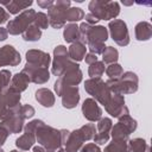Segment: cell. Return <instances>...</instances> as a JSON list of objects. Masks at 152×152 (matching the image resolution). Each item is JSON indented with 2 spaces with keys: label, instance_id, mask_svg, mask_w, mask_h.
<instances>
[{
  "label": "cell",
  "instance_id": "5bb4252c",
  "mask_svg": "<svg viewBox=\"0 0 152 152\" xmlns=\"http://www.w3.org/2000/svg\"><path fill=\"white\" fill-rule=\"evenodd\" d=\"M104 109L108 114H110L114 118H119L121 115L129 114L128 108L125 104V97L120 94H112L108 103L104 106Z\"/></svg>",
  "mask_w": 152,
  "mask_h": 152
},
{
  "label": "cell",
  "instance_id": "d6a6232c",
  "mask_svg": "<svg viewBox=\"0 0 152 152\" xmlns=\"http://www.w3.org/2000/svg\"><path fill=\"white\" fill-rule=\"evenodd\" d=\"M103 152H131L127 146V141H120V140H113L109 142Z\"/></svg>",
  "mask_w": 152,
  "mask_h": 152
},
{
  "label": "cell",
  "instance_id": "30bf717a",
  "mask_svg": "<svg viewBox=\"0 0 152 152\" xmlns=\"http://www.w3.org/2000/svg\"><path fill=\"white\" fill-rule=\"evenodd\" d=\"M71 2L69 0H57L53 1L52 6L48 8V18H49V25H51L53 28L58 30L62 28L65 25V12L70 7Z\"/></svg>",
  "mask_w": 152,
  "mask_h": 152
},
{
  "label": "cell",
  "instance_id": "4dcf8cb0",
  "mask_svg": "<svg viewBox=\"0 0 152 152\" xmlns=\"http://www.w3.org/2000/svg\"><path fill=\"white\" fill-rule=\"evenodd\" d=\"M119 59V51L113 46H106L104 51L102 52V62L106 64L116 63Z\"/></svg>",
  "mask_w": 152,
  "mask_h": 152
},
{
  "label": "cell",
  "instance_id": "7c38bea8",
  "mask_svg": "<svg viewBox=\"0 0 152 152\" xmlns=\"http://www.w3.org/2000/svg\"><path fill=\"white\" fill-rule=\"evenodd\" d=\"M108 30L112 39L120 46H126L129 44V33L127 24L121 19H113L108 24Z\"/></svg>",
  "mask_w": 152,
  "mask_h": 152
},
{
  "label": "cell",
  "instance_id": "b9f144b4",
  "mask_svg": "<svg viewBox=\"0 0 152 152\" xmlns=\"http://www.w3.org/2000/svg\"><path fill=\"white\" fill-rule=\"evenodd\" d=\"M84 19H86L84 23H87L88 25H95V24L99 21V19H97L96 17H94L93 14H90V13L84 14Z\"/></svg>",
  "mask_w": 152,
  "mask_h": 152
},
{
  "label": "cell",
  "instance_id": "e0dca14e",
  "mask_svg": "<svg viewBox=\"0 0 152 152\" xmlns=\"http://www.w3.org/2000/svg\"><path fill=\"white\" fill-rule=\"evenodd\" d=\"M20 61V53L13 45L6 44L0 48V66H17Z\"/></svg>",
  "mask_w": 152,
  "mask_h": 152
},
{
  "label": "cell",
  "instance_id": "9c48e42d",
  "mask_svg": "<svg viewBox=\"0 0 152 152\" xmlns=\"http://www.w3.org/2000/svg\"><path fill=\"white\" fill-rule=\"evenodd\" d=\"M34 17H36V11L30 8V10H25L24 12L19 13V15H17L15 18L11 19L7 23L6 30L12 36H17V34H23V32L33 24L34 21Z\"/></svg>",
  "mask_w": 152,
  "mask_h": 152
},
{
  "label": "cell",
  "instance_id": "8992f818",
  "mask_svg": "<svg viewBox=\"0 0 152 152\" xmlns=\"http://www.w3.org/2000/svg\"><path fill=\"white\" fill-rule=\"evenodd\" d=\"M83 78V74L80 69V65L77 63H75L74 65H71L69 69H66L64 71V74L57 78V81L53 84V89L57 96H61L63 89L65 87H74V86H78L82 82Z\"/></svg>",
  "mask_w": 152,
  "mask_h": 152
},
{
  "label": "cell",
  "instance_id": "f6af8a7d",
  "mask_svg": "<svg viewBox=\"0 0 152 152\" xmlns=\"http://www.w3.org/2000/svg\"><path fill=\"white\" fill-rule=\"evenodd\" d=\"M7 37H8V32H7L6 27H1L0 26V42L7 39Z\"/></svg>",
  "mask_w": 152,
  "mask_h": 152
},
{
  "label": "cell",
  "instance_id": "7a4b0ae2",
  "mask_svg": "<svg viewBox=\"0 0 152 152\" xmlns=\"http://www.w3.org/2000/svg\"><path fill=\"white\" fill-rule=\"evenodd\" d=\"M106 84L114 94H120V95L133 94L138 90L139 78L135 72L126 71L116 80H107Z\"/></svg>",
  "mask_w": 152,
  "mask_h": 152
},
{
  "label": "cell",
  "instance_id": "9a60e30c",
  "mask_svg": "<svg viewBox=\"0 0 152 152\" xmlns=\"http://www.w3.org/2000/svg\"><path fill=\"white\" fill-rule=\"evenodd\" d=\"M21 71L30 78V82L36 84H44L50 80V72L46 68L36 66L26 63Z\"/></svg>",
  "mask_w": 152,
  "mask_h": 152
},
{
  "label": "cell",
  "instance_id": "ee69618b",
  "mask_svg": "<svg viewBox=\"0 0 152 152\" xmlns=\"http://www.w3.org/2000/svg\"><path fill=\"white\" fill-rule=\"evenodd\" d=\"M84 59H86V63H88L89 65L90 64H93V63H95V62H97V56L96 55H94V53H86V56H84Z\"/></svg>",
  "mask_w": 152,
  "mask_h": 152
},
{
  "label": "cell",
  "instance_id": "681fc988",
  "mask_svg": "<svg viewBox=\"0 0 152 152\" xmlns=\"http://www.w3.org/2000/svg\"><path fill=\"white\" fill-rule=\"evenodd\" d=\"M57 152H66V151H65V148H63V147H61L59 150H57Z\"/></svg>",
  "mask_w": 152,
  "mask_h": 152
},
{
  "label": "cell",
  "instance_id": "f1b7e54d",
  "mask_svg": "<svg viewBox=\"0 0 152 152\" xmlns=\"http://www.w3.org/2000/svg\"><path fill=\"white\" fill-rule=\"evenodd\" d=\"M127 146L131 152H151L150 145L142 138H134L128 140Z\"/></svg>",
  "mask_w": 152,
  "mask_h": 152
},
{
  "label": "cell",
  "instance_id": "ac0fdd59",
  "mask_svg": "<svg viewBox=\"0 0 152 152\" xmlns=\"http://www.w3.org/2000/svg\"><path fill=\"white\" fill-rule=\"evenodd\" d=\"M82 114L88 121L97 122L102 118V109L93 97H88L83 101Z\"/></svg>",
  "mask_w": 152,
  "mask_h": 152
},
{
  "label": "cell",
  "instance_id": "f907efd6",
  "mask_svg": "<svg viewBox=\"0 0 152 152\" xmlns=\"http://www.w3.org/2000/svg\"><path fill=\"white\" fill-rule=\"evenodd\" d=\"M10 152H21V151H17V150H12V151H10Z\"/></svg>",
  "mask_w": 152,
  "mask_h": 152
},
{
  "label": "cell",
  "instance_id": "52a82bcc",
  "mask_svg": "<svg viewBox=\"0 0 152 152\" xmlns=\"http://www.w3.org/2000/svg\"><path fill=\"white\" fill-rule=\"evenodd\" d=\"M86 91L94 97V100L103 106H106L112 96V91L106 84V82L101 78H89L84 82Z\"/></svg>",
  "mask_w": 152,
  "mask_h": 152
},
{
  "label": "cell",
  "instance_id": "3957f363",
  "mask_svg": "<svg viewBox=\"0 0 152 152\" xmlns=\"http://www.w3.org/2000/svg\"><path fill=\"white\" fill-rule=\"evenodd\" d=\"M90 14L99 20H113L120 14V5L118 1L91 0L88 5Z\"/></svg>",
  "mask_w": 152,
  "mask_h": 152
},
{
  "label": "cell",
  "instance_id": "4fadbf2b",
  "mask_svg": "<svg viewBox=\"0 0 152 152\" xmlns=\"http://www.w3.org/2000/svg\"><path fill=\"white\" fill-rule=\"evenodd\" d=\"M19 108L15 109L14 112H12L11 114H8L5 119H2L0 121V126L6 128L10 134L20 133L24 129V121H25V119L21 116V114L19 112Z\"/></svg>",
  "mask_w": 152,
  "mask_h": 152
},
{
  "label": "cell",
  "instance_id": "c3c4849f",
  "mask_svg": "<svg viewBox=\"0 0 152 152\" xmlns=\"http://www.w3.org/2000/svg\"><path fill=\"white\" fill-rule=\"evenodd\" d=\"M122 4H124V5H127V6H129V5H133V1H129V2H126V1H122Z\"/></svg>",
  "mask_w": 152,
  "mask_h": 152
},
{
  "label": "cell",
  "instance_id": "7dc6e473",
  "mask_svg": "<svg viewBox=\"0 0 152 152\" xmlns=\"http://www.w3.org/2000/svg\"><path fill=\"white\" fill-rule=\"evenodd\" d=\"M33 152H46V151L43 146L38 145V146H33Z\"/></svg>",
  "mask_w": 152,
  "mask_h": 152
},
{
  "label": "cell",
  "instance_id": "83f0119b",
  "mask_svg": "<svg viewBox=\"0 0 152 152\" xmlns=\"http://www.w3.org/2000/svg\"><path fill=\"white\" fill-rule=\"evenodd\" d=\"M63 37H64V40H65L66 43H70V44L81 40V36H80L78 26H77L75 23H70V24H68V25L64 27Z\"/></svg>",
  "mask_w": 152,
  "mask_h": 152
},
{
  "label": "cell",
  "instance_id": "603a6c76",
  "mask_svg": "<svg viewBox=\"0 0 152 152\" xmlns=\"http://www.w3.org/2000/svg\"><path fill=\"white\" fill-rule=\"evenodd\" d=\"M34 97H36V100L38 101L39 104H42L43 107H46V108L52 107L55 104V101H56V97H55L53 93L48 88L37 89L36 94H34Z\"/></svg>",
  "mask_w": 152,
  "mask_h": 152
},
{
  "label": "cell",
  "instance_id": "5b68a950",
  "mask_svg": "<svg viewBox=\"0 0 152 152\" xmlns=\"http://www.w3.org/2000/svg\"><path fill=\"white\" fill-rule=\"evenodd\" d=\"M119 121L112 126L110 135L113 140H120V141H128L131 133H133L137 129V120H134L129 114L121 115L118 118Z\"/></svg>",
  "mask_w": 152,
  "mask_h": 152
},
{
  "label": "cell",
  "instance_id": "8d00e7d4",
  "mask_svg": "<svg viewBox=\"0 0 152 152\" xmlns=\"http://www.w3.org/2000/svg\"><path fill=\"white\" fill-rule=\"evenodd\" d=\"M11 78H12V74L10 70H6V69L0 70V91L8 88Z\"/></svg>",
  "mask_w": 152,
  "mask_h": 152
},
{
  "label": "cell",
  "instance_id": "484cf974",
  "mask_svg": "<svg viewBox=\"0 0 152 152\" xmlns=\"http://www.w3.org/2000/svg\"><path fill=\"white\" fill-rule=\"evenodd\" d=\"M135 39L140 42L148 40L152 37V25L148 21H140L134 27Z\"/></svg>",
  "mask_w": 152,
  "mask_h": 152
},
{
  "label": "cell",
  "instance_id": "4316f807",
  "mask_svg": "<svg viewBox=\"0 0 152 152\" xmlns=\"http://www.w3.org/2000/svg\"><path fill=\"white\" fill-rule=\"evenodd\" d=\"M36 142V137L31 132H24L17 140H15V146L19 148V151H28L31 147H33Z\"/></svg>",
  "mask_w": 152,
  "mask_h": 152
},
{
  "label": "cell",
  "instance_id": "1f68e13d",
  "mask_svg": "<svg viewBox=\"0 0 152 152\" xmlns=\"http://www.w3.org/2000/svg\"><path fill=\"white\" fill-rule=\"evenodd\" d=\"M64 18H65V21H70V23L80 21L81 19L84 18V12L80 7H69L65 12Z\"/></svg>",
  "mask_w": 152,
  "mask_h": 152
},
{
  "label": "cell",
  "instance_id": "d6986e66",
  "mask_svg": "<svg viewBox=\"0 0 152 152\" xmlns=\"http://www.w3.org/2000/svg\"><path fill=\"white\" fill-rule=\"evenodd\" d=\"M26 63L36 66H42V68H49L51 63V57L48 52L42 51V50H28L26 52Z\"/></svg>",
  "mask_w": 152,
  "mask_h": 152
},
{
  "label": "cell",
  "instance_id": "d590c367",
  "mask_svg": "<svg viewBox=\"0 0 152 152\" xmlns=\"http://www.w3.org/2000/svg\"><path fill=\"white\" fill-rule=\"evenodd\" d=\"M33 24H34L38 28L45 30V28H48V26H49V18H48V15H46L45 13H43V12H38V13L36 12V17H34Z\"/></svg>",
  "mask_w": 152,
  "mask_h": 152
},
{
  "label": "cell",
  "instance_id": "bcb514c9",
  "mask_svg": "<svg viewBox=\"0 0 152 152\" xmlns=\"http://www.w3.org/2000/svg\"><path fill=\"white\" fill-rule=\"evenodd\" d=\"M69 134H70V132H69L68 129H61V135H62V142H63V145L65 144V141H66Z\"/></svg>",
  "mask_w": 152,
  "mask_h": 152
},
{
  "label": "cell",
  "instance_id": "7402d4cb",
  "mask_svg": "<svg viewBox=\"0 0 152 152\" xmlns=\"http://www.w3.org/2000/svg\"><path fill=\"white\" fill-rule=\"evenodd\" d=\"M33 4L32 0L28 1H21V0H10V1H0V6H5L7 12L10 14H18L20 12H24L26 8H28Z\"/></svg>",
  "mask_w": 152,
  "mask_h": 152
},
{
  "label": "cell",
  "instance_id": "2e32d148",
  "mask_svg": "<svg viewBox=\"0 0 152 152\" xmlns=\"http://www.w3.org/2000/svg\"><path fill=\"white\" fill-rule=\"evenodd\" d=\"M113 126V121L109 118H101L97 121L96 126V133L93 138L94 144L96 145H104L108 142L110 137V129Z\"/></svg>",
  "mask_w": 152,
  "mask_h": 152
},
{
  "label": "cell",
  "instance_id": "6da1fadb",
  "mask_svg": "<svg viewBox=\"0 0 152 152\" xmlns=\"http://www.w3.org/2000/svg\"><path fill=\"white\" fill-rule=\"evenodd\" d=\"M25 132H31L36 137V141L45 148L46 152H57L63 145L61 129L48 126L43 120L36 119L24 126Z\"/></svg>",
  "mask_w": 152,
  "mask_h": 152
},
{
  "label": "cell",
  "instance_id": "44dd1931",
  "mask_svg": "<svg viewBox=\"0 0 152 152\" xmlns=\"http://www.w3.org/2000/svg\"><path fill=\"white\" fill-rule=\"evenodd\" d=\"M87 141L83 132L81 128H77L72 132H70L65 144H64V148L66 152H78L80 148L83 146V142Z\"/></svg>",
  "mask_w": 152,
  "mask_h": 152
},
{
  "label": "cell",
  "instance_id": "7bdbcfd3",
  "mask_svg": "<svg viewBox=\"0 0 152 152\" xmlns=\"http://www.w3.org/2000/svg\"><path fill=\"white\" fill-rule=\"evenodd\" d=\"M37 4H38V6H39V7L48 10V8H50V7L52 6L53 1H52V0H38V1H37Z\"/></svg>",
  "mask_w": 152,
  "mask_h": 152
},
{
  "label": "cell",
  "instance_id": "277c9868",
  "mask_svg": "<svg viewBox=\"0 0 152 152\" xmlns=\"http://www.w3.org/2000/svg\"><path fill=\"white\" fill-rule=\"evenodd\" d=\"M81 42L88 44H104L108 39V30L102 25H88L81 23L78 26Z\"/></svg>",
  "mask_w": 152,
  "mask_h": 152
},
{
  "label": "cell",
  "instance_id": "8fae6325",
  "mask_svg": "<svg viewBox=\"0 0 152 152\" xmlns=\"http://www.w3.org/2000/svg\"><path fill=\"white\" fill-rule=\"evenodd\" d=\"M76 62H72L69 57L68 49L64 45H57L53 50V59H52V66L51 72L55 76L61 77L66 69H69L71 65H74Z\"/></svg>",
  "mask_w": 152,
  "mask_h": 152
},
{
  "label": "cell",
  "instance_id": "f35d334b",
  "mask_svg": "<svg viewBox=\"0 0 152 152\" xmlns=\"http://www.w3.org/2000/svg\"><path fill=\"white\" fill-rule=\"evenodd\" d=\"M78 152H102L101 148L99 147V145L94 144V142H89V144H86L83 145Z\"/></svg>",
  "mask_w": 152,
  "mask_h": 152
},
{
  "label": "cell",
  "instance_id": "836d02e7",
  "mask_svg": "<svg viewBox=\"0 0 152 152\" xmlns=\"http://www.w3.org/2000/svg\"><path fill=\"white\" fill-rule=\"evenodd\" d=\"M106 68H104V63L103 62H95L93 64L89 65L88 69V75L90 76V78H101V76L103 75Z\"/></svg>",
  "mask_w": 152,
  "mask_h": 152
},
{
  "label": "cell",
  "instance_id": "e575fe53",
  "mask_svg": "<svg viewBox=\"0 0 152 152\" xmlns=\"http://www.w3.org/2000/svg\"><path fill=\"white\" fill-rule=\"evenodd\" d=\"M106 75L108 76V80H116L119 78L122 74H124V69L120 64L118 63H113V64H109L107 68H106Z\"/></svg>",
  "mask_w": 152,
  "mask_h": 152
},
{
  "label": "cell",
  "instance_id": "ba28073f",
  "mask_svg": "<svg viewBox=\"0 0 152 152\" xmlns=\"http://www.w3.org/2000/svg\"><path fill=\"white\" fill-rule=\"evenodd\" d=\"M20 93L10 87L0 91V121L20 107Z\"/></svg>",
  "mask_w": 152,
  "mask_h": 152
},
{
  "label": "cell",
  "instance_id": "d4e9b609",
  "mask_svg": "<svg viewBox=\"0 0 152 152\" xmlns=\"http://www.w3.org/2000/svg\"><path fill=\"white\" fill-rule=\"evenodd\" d=\"M86 52H87L86 44L82 43L81 40L72 43V44L69 46V49H68L69 57H70V59H71L72 62H81V61L84 58Z\"/></svg>",
  "mask_w": 152,
  "mask_h": 152
},
{
  "label": "cell",
  "instance_id": "74e56055",
  "mask_svg": "<svg viewBox=\"0 0 152 152\" xmlns=\"http://www.w3.org/2000/svg\"><path fill=\"white\" fill-rule=\"evenodd\" d=\"M19 112H20L21 116H23L25 120H26V119H31V118L36 114V110H34V108H33L31 104H23V106H20Z\"/></svg>",
  "mask_w": 152,
  "mask_h": 152
},
{
  "label": "cell",
  "instance_id": "60d3db41",
  "mask_svg": "<svg viewBox=\"0 0 152 152\" xmlns=\"http://www.w3.org/2000/svg\"><path fill=\"white\" fill-rule=\"evenodd\" d=\"M8 19H10V13L2 6H0V25L6 23Z\"/></svg>",
  "mask_w": 152,
  "mask_h": 152
},
{
  "label": "cell",
  "instance_id": "f546056e",
  "mask_svg": "<svg viewBox=\"0 0 152 152\" xmlns=\"http://www.w3.org/2000/svg\"><path fill=\"white\" fill-rule=\"evenodd\" d=\"M21 37L25 42H37L42 37V30L38 28L34 24H32L23 32Z\"/></svg>",
  "mask_w": 152,
  "mask_h": 152
},
{
  "label": "cell",
  "instance_id": "ab89813d",
  "mask_svg": "<svg viewBox=\"0 0 152 152\" xmlns=\"http://www.w3.org/2000/svg\"><path fill=\"white\" fill-rule=\"evenodd\" d=\"M8 132H7V129L6 128H4L2 126H0V147L6 142V140H7V138H8Z\"/></svg>",
  "mask_w": 152,
  "mask_h": 152
},
{
  "label": "cell",
  "instance_id": "cb8c5ba5",
  "mask_svg": "<svg viewBox=\"0 0 152 152\" xmlns=\"http://www.w3.org/2000/svg\"><path fill=\"white\" fill-rule=\"evenodd\" d=\"M28 83H30V78L23 71H20L12 76L10 82V88L18 93H23L28 87Z\"/></svg>",
  "mask_w": 152,
  "mask_h": 152
},
{
  "label": "cell",
  "instance_id": "ffe728a7",
  "mask_svg": "<svg viewBox=\"0 0 152 152\" xmlns=\"http://www.w3.org/2000/svg\"><path fill=\"white\" fill-rule=\"evenodd\" d=\"M62 97V106L66 109H72L77 106V103L80 102V91H78V87L74 86V87H65L61 94Z\"/></svg>",
  "mask_w": 152,
  "mask_h": 152
}]
</instances>
